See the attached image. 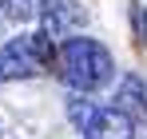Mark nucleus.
Wrapping results in <instances>:
<instances>
[{
	"label": "nucleus",
	"instance_id": "1",
	"mask_svg": "<svg viewBox=\"0 0 147 139\" xmlns=\"http://www.w3.org/2000/svg\"><path fill=\"white\" fill-rule=\"evenodd\" d=\"M60 68H64V80L72 84L76 92H96V88H103L111 80L115 60H111V52L99 44V40L76 36L60 52Z\"/></svg>",
	"mask_w": 147,
	"mask_h": 139
},
{
	"label": "nucleus",
	"instance_id": "7",
	"mask_svg": "<svg viewBox=\"0 0 147 139\" xmlns=\"http://www.w3.org/2000/svg\"><path fill=\"white\" fill-rule=\"evenodd\" d=\"M32 0H0V16H8V20H16V24H24L32 20Z\"/></svg>",
	"mask_w": 147,
	"mask_h": 139
},
{
	"label": "nucleus",
	"instance_id": "6",
	"mask_svg": "<svg viewBox=\"0 0 147 139\" xmlns=\"http://www.w3.org/2000/svg\"><path fill=\"white\" fill-rule=\"evenodd\" d=\"M68 115H72L76 127H84V131H88V127H92V119L99 115V107L92 103V99H84V95H72V99H68Z\"/></svg>",
	"mask_w": 147,
	"mask_h": 139
},
{
	"label": "nucleus",
	"instance_id": "4",
	"mask_svg": "<svg viewBox=\"0 0 147 139\" xmlns=\"http://www.w3.org/2000/svg\"><path fill=\"white\" fill-rule=\"evenodd\" d=\"M88 139H135V127H131V115L119 111V107H107L92 119V127L84 131Z\"/></svg>",
	"mask_w": 147,
	"mask_h": 139
},
{
	"label": "nucleus",
	"instance_id": "5",
	"mask_svg": "<svg viewBox=\"0 0 147 139\" xmlns=\"http://www.w3.org/2000/svg\"><path fill=\"white\" fill-rule=\"evenodd\" d=\"M115 107L127 111V115L147 119V88H143V80H139V76H123L119 92H115Z\"/></svg>",
	"mask_w": 147,
	"mask_h": 139
},
{
	"label": "nucleus",
	"instance_id": "3",
	"mask_svg": "<svg viewBox=\"0 0 147 139\" xmlns=\"http://www.w3.org/2000/svg\"><path fill=\"white\" fill-rule=\"evenodd\" d=\"M40 20H44V32L52 40H64L84 24V8L76 0H44L40 4Z\"/></svg>",
	"mask_w": 147,
	"mask_h": 139
},
{
	"label": "nucleus",
	"instance_id": "2",
	"mask_svg": "<svg viewBox=\"0 0 147 139\" xmlns=\"http://www.w3.org/2000/svg\"><path fill=\"white\" fill-rule=\"evenodd\" d=\"M52 60V36H16L12 44L0 48V84L8 80H32L40 76V68Z\"/></svg>",
	"mask_w": 147,
	"mask_h": 139
}]
</instances>
